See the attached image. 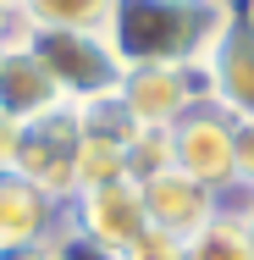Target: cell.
Returning a JSON list of instances; mask_svg holds the SVG:
<instances>
[{
    "instance_id": "9a60e30c",
    "label": "cell",
    "mask_w": 254,
    "mask_h": 260,
    "mask_svg": "<svg viewBox=\"0 0 254 260\" xmlns=\"http://www.w3.org/2000/svg\"><path fill=\"white\" fill-rule=\"evenodd\" d=\"M238 177L254 183V122H238Z\"/></svg>"
},
{
    "instance_id": "2e32d148",
    "label": "cell",
    "mask_w": 254,
    "mask_h": 260,
    "mask_svg": "<svg viewBox=\"0 0 254 260\" xmlns=\"http://www.w3.org/2000/svg\"><path fill=\"white\" fill-rule=\"evenodd\" d=\"M0 260H55V238H45V244H6Z\"/></svg>"
},
{
    "instance_id": "277c9868",
    "label": "cell",
    "mask_w": 254,
    "mask_h": 260,
    "mask_svg": "<svg viewBox=\"0 0 254 260\" xmlns=\"http://www.w3.org/2000/svg\"><path fill=\"white\" fill-rule=\"evenodd\" d=\"M166 155H171V166L183 177H194L210 194H221L227 183H238V122L221 105L199 100L166 133Z\"/></svg>"
},
{
    "instance_id": "ffe728a7",
    "label": "cell",
    "mask_w": 254,
    "mask_h": 260,
    "mask_svg": "<svg viewBox=\"0 0 254 260\" xmlns=\"http://www.w3.org/2000/svg\"><path fill=\"white\" fill-rule=\"evenodd\" d=\"M11 6H17V0H11Z\"/></svg>"
},
{
    "instance_id": "8992f818",
    "label": "cell",
    "mask_w": 254,
    "mask_h": 260,
    "mask_svg": "<svg viewBox=\"0 0 254 260\" xmlns=\"http://www.w3.org/2000/svg\"><path fill=\"white\" fill-rule=\"evenodd\" d=\"M199 100H204L199 67H127V83L116 94V105L133 116L138 133H171Z\"/></svg>"
},
{
    "instance_id": "9c48e42d",
    "label": "cell",
    "mask_w": 254,
    "mask_h": 260,
    "mask_svg": "<svg viewBox=\"0 0 254 260\" xmlns=\"http://www.w3.org/2000/svg\"><path fill=\"white\" fill-rule=\"evenodd\" d=\"M204 72V100L221 105L232 122H254V39L238 34V22L227 28V39L210 50Z\"/></svg>"
},
{
    "instance_id": "52a82bcc",
    "label": "cell",
    "mask_w": 254,
    "mask_h": 260,
    "mask_svg": "<svg viewBox=\"0 0 254 260\" xmlns=\"http://www.w3.org/2000/svg\"><path fill=\"white\" fill-rule=\"evenodd\" d=\"M61 89L55 78L45 72V61L28 50V39H6L0 45V127H28L39 116L61 111Z\"/></svg>"
},
{
    "instance_id": "5bb4252c",
    "label": "cell",
    "mask_w": 254,
    "mask_h": 260,
    "mask_svg": "<svg viewBox=\"0 0 254 260\" xmlns=\"http://www.w3.org/2000/svg\"><path fill=\"white\" fill-rule=\"evenodd\" d=\"M127 260H183V244H171V238H144V244H133L127 249Z\"/></svg>"
},
{
    "instance_id": "30bf717a",
    "label": "cell",
    "mask_w": 254,
    "mask_h": 260,
    "mask_svg": "<svg viewBox=\"0 0 254 260\" xmlns=\"http://www.w3.org/2000/svg\"><path fill=\"white\" fill-rule=\"evenodd\" d=\"M61 227H66V210L6 166L0 172V249L6 244H45Z\"/></svg>"
},
{
    "instance_id": "4fadbf2b",
    "label": "cell",
    "mask_w": 254,
    "mask_h": 260,
    "mask_svg": "<svg viewBox=\"0 0 254 260\" xmlns=\"http://www.w3.org/2000/svg\"><path fill=\"white\" fill-rule=\"evenodd\" d=\"M55 260H127L122 249H105V244H94V238H83V233H55Z\"/></svg>"
},
{
    "instance_id": "e0dca14e",
    "label": "cell",
    "mask_w": 254,
    "mask_h": 260,
    "mask_svg": "<svg viewBox=\"0 0 254 260\" xmlns=\"http://www.w3.org/2000/svg\"><path fill=\"white\" fill-rule=\"evenodd\" d=\"M232 22H238V34L254 39V0H232Z\"/></svg>"
},
{
    "instance_id": "7c38bea8",
    "label": "cell",
    "mask_w": 254,
    "mask_h": 260,
    "mask_svg": "<svg viewBox=\"0 0 254 260\" xmlns=\"http://www.w3.org/2000/svg\"><path fill=\"white\" fill-rule=\"evenodd\" d=\"M183 260H254L249 255V238H243V221L210 216L199 233L183 244Z\"/></svg>"
},
{
    "instance_id": "ba28073f",
    "label": "cell",
    "mask_w": 254,
    "mask_h": 260,
    "mask_svg": "<svg viewBox=\"0 0 254 260\" xmlns=\"http://www.w3.org/2000/svg\"><path fill=\"white\" fill-rule=\"evenodd\" d=\"M138 194H144L150 233L155 238H171V244H188L204 221L215 216V194L204 183H194V177H183L177 166H160L155 177H144Z\"/></svg>"
},
{
    "instance_id": "8fae6325",
    "label": "cell",
    "mask_w": 254,
    "mask_h": 260,
    "mask_svg": "<svg viewBox=\"0 0 254 260\" xmlns=\"http://www.w3.org/2000/svg\"><path fill=\"white\" fill-rule=\"evenodd\" d=\"M116 0H17V34H105Z\"/></svg>"
},
{
    "instance_id": "7a4b0ae2",
    "label": "cell",
    "mask_w": 254,
    "mask_h": 260,
    "mask_svg": "<svg viewBox=\"0 0 254 260\" xmlns=\"http://www.w3.org/2000/svg\"><path fill=\"white\" fill-rule=\"evenodd\" d=\"M11 172L66 210V200L83 188V111L61 105L28 127H11Z\"/></svg>"
},
{
    "instance_id": "3957f363",
    "label": "cell",
    "mask_w": 254,
    "mask_h": 260,
    "mask_svg": "<svg viewBox=\"0 0 254 260\" xmlns=\"http://www.w3.org/2000/svg\"><path fill=\"white\" fill-rule=\"evenodd\" d=\"M28 50L45 61V72L55 78L66 105H100L116 100L127 83V61L116 55V45L105 34H22Z\"/></svg>"
},
{
    "instance_id": "5b68a950",
    "label": "cell",
    "mask_w": 254,
    "mask_h": 260,
    "mask_svg": "<svg viewBox=\"0 0 254 260\" xmlns=\"http://www.w3.org/2000/svg\"><path fill=\"white\" fill-rule=\"evenodd\" d=\"M66 233H83L105 249H133L150 238V216H144V194L138 183L122 172V177H105V183H89L66 200Z\"/></svg>"
},
{
    "instance_id": "ac0fdd59",
    "label": "cell",
    "mask_w": 254,
    "mask_h": 260,
    "mask_svg": "<svg viewBox=\"0 0 254 260\" xmlns=\"http://www.w3.org/2000/svg\"><path fill=\"white\" fill-rule=\"evenodd\" d=\"M6 39H17V6L11 0H0V45Z\"/></svg>"
},
{
    "instance_id": "6da1fadb",
    "label": "cell",
    "mask_w": 254,
    "mask_h": 260,
    "mask_svg": "<svg viewBox=\"0 0 254 260\" xmlns=\"http://www.w3.org/2000/svg\"><path fill=\"white\" fill-rule=\"evenodd\" d=\"M232 28V0H116L105 39L127 67H204Z\"/></svg>"
},
{
    "instance_id": "d6986e66",
    "label": "cell",
    "mask_w": 254,
    "mask_h": 260,
    "mask_svg": "<svg viewBox=\"0 0 254 260\" xmlns=\"http://www.w3.org/2000/svg\"><path fill=\"white\" fill-rule=\"evenodd\" d=\"M243 238H249V255H254V210H249V221H243Z\"/></svg>"
}]
</instances>
